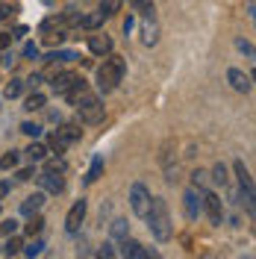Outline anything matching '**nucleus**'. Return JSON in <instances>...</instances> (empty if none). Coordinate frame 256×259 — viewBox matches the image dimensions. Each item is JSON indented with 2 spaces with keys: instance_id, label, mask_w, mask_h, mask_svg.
Masks as SVG:
<instances>
[{
  "instance_id": "obj_45",
  "label": "nucleus",
  "mask_w": 256,
  "mask_h": 259,
  "mask_svg": "<svg viewBox=\"0 0 256 259\" xmlns=\"http://www.w3.org/2000/svg\"><path fill=\"white\" fill-rule=\"evenodd\" d=\"M9 189H12V186H9V183H0V200H3V197H6V194H9Z\"/></svg>"
},
{
  "instance_id": "obj_38",
  "label": "nucleus",
  "mask_w": 256,
  "mask_h": 259,
  "mask_svg": "<svg viewBox=\"0 0 256 259\" xmlns=\"http://www.w3.org/2000/svg\"><path fill=\"white\" fill-rule=\"evenodd\" d=\"M15 12H18V9L12 6V3H0V21H9Z\"/></svg>"
},
{
  "instance_id": "obj_3",
  "label": "nucleus",
  "mask_w": 256,
  "mask_h": 259,
  "mask_svg": "<svg viewBox=\"0 0 256 259\" xmlns=\"http://www.w3.org/2000/svg\"><path fill=\"white\" fill-rule=\"evenodd\" d=\"M77 112H80L82 124H97V121H103V100L97 95H86L77 103Z\"/></svg>"
},
{
  "instance_id": "obj_5",
  "label": "nucleus",
  "mask_w": 256,
  "mask_h": 259,
  "mask_svg": "<svg viewBox=\"0 0 256 259\" xmlns=\"http://www.w3.org/2000/svg\"><path fill=\"white\" fill-rule=\"evenodd\" d=\"M200 203H203L206 215L212 218V224H221V218H224V203H221V197L215 192H209V189H203V192H200Z\"/></svg>"
},
{
  "instance_id": "obj_1",
  "label": "nucleus",
  "mask_w": 256,
  "mask_h": 259,
  "mask_svg": "<svg viewBox=\"0 0 256 259\" xmlns=\"http://www.w3.org/2000/svg\"><path fill=\"white\" fill-rule=\"evenodd\" d=\"M147 227L153 233L156 242H168L171 233H174V224H171V215H168V203L162 197H150V206H147Z\"/></svg>"
},
{
  "instance_id": "obj_17",
  "label": "nucleus",
  "mask_w": 256,
  "mask_h": 259,
  "mask_svg": "<svg viewBox=\"0 0 256 259\" xmlns=\"http://www.w3.org/2000/svg\"><path fill=\"white\" fill-rule=\"evenodd\" d=\"M103 21H106V15L97 9V12H92V15H82V18H80V27H82V30H89V32H95L97 27L103 24Z\"/></svg>"
},
{
  "instance_id": "obj_25",
  "label": "nucleus",
  "mask_w": 256,
  "mask_h": 259,
  "mask_svg": "<svg viewBox=\"0 0 256 259\" xmlns=\"http://www.w3.org/2000/svg\"><path fill=\"white\" fill-rule=\"evenodd\" d=\"M21 247H24V242L12 233V236H9V242H6V247H3V253H6V256H15V253H21Z\"/></svg>"
},
{
  "instance_id": "obj_7",
  "label": "nucleus",
  "mask_w": 256,
  "mask_h": 259,
  "mask_svg": "<svg viewBox=\"0 0 256 259\" xmlns=\"http://www.w3.org/2000/svg\"><path fill=\"white\" fill-rule=\"evenodd\" d=\"M200 192H203V189H186V194H183V209H186V215H189V218H197V215H200V212H203V203H200Z\"/></svg>"
},
{
  "instance_id": "obj_36",
  "label": "nucleus",
  "mask_w": 256,
  "mask_h": 259,
  "mask_svg": "<svg viewBox=\"0 0 256 259\" xmlns=\"http://www.w3.org/2000/svg\"><path fill=\"white\" fill-rule=\"evenodd\" d=\"M12 233H18V221L15 218H6V221L0 224V236H12Z\"/></svg>"
},
{
  "instance_id": "obj_14",
  "label": "nucleus",
  "mask_w": 256,
  "mask_h": 259,
  "mask_svg": "<svg viewBox=\"0 0 256 259\" xmlns=\"http://www.w3.org/2000/svg\"><path fill=\"white\" fill-rule=\"evenodd\" d=\"M86 95H89V85H86V80L80 77V80H77L74 85H71V89H68V92H65V100H68L71 106H77V103H80Z\"/></svg>"
},
{
  "instance_id": "obj_4",
  "label": "nucleus",
  "mask_w": 256,
  "mask_h": 259,
  "mask_svg": "<svg viewBox=\"0 0 256 259\" xmlns=\"http://www.w3.org/2000/svg\"><path fill=\"white\" fill-rule=\"evenodd\" d=\"M147 206H150V189L144 183H133V189H130V209L136 212L139 218H144Z\"/></svg>"
},
{
  "instance_id": "obj_37",
  "label": "nucleus",
  "mask_w": 256,
  "mask_h": 259,
  "mask_svg": "<svg viewBox=\"0 0 256 259\" xmlns=\"http://www.w3.org/2000/svg\"><path fill=\"white\" fill-rule=\"evenodd\" d=\"M112 239H127V221H112Z\"/></svg>"
},
{
  "instance_id": "obj_16",
  "label": "nucleus",
  "mask_w": 256,
  "mask_h": 259,
  "mask_svg": "<svg viewBox=\"0 0 256 259\" xmlns=\"http://www.w3.org/2000/svg\"><path fill=\"white\" fill-rule=\"evenodd\" d=\"M80 18H82V12L77 9V6H68L56 21H59V27H80Z\"/></svg>"
},
{
  "instance_id": "obj_46",
  "label": "nucleus",
  "mask_w": 256,
  "mask_h": 259,
  "mask_svg": "<svg viewBox=\"0 0 256 259\" xmlns=\"http://www.w3.org/2000/svg\"><path fill=\"white\" fill-rule=\"evenodd\" d=\"M0 256H3V247H0Z\"/></svg>"
},
{
  "instance_id": "obj_31",
  "label": "nucleus",
  "mask_w": 256,
  "mask_h": 259,
  "mask_svg": "<svg viewBox=\"0 0 256 259\" xmlns=\"http://www.w3.org/2000/svg\"><path fill=\"white\" fill-rule=\"evenodd\" d=\"M121 3H124V0H103V3H100V12L109 18V15H115V12L121 9Z\"/></svg>"
},
{
  "instance_id": "obj_30",
  "label": "nucleus",
  "mask_w": 256,
  "mask_h": 259,
  "mask_svg": "<svg viewBox=\"0 0 256 259\" xmlns=\"http://www.w3.org/2000/svg\"><path fill=\"white\" fill-rule=\"evenodd\" d=\"M21 250H24V256H38V253L45 250V242H41V239H32V242L27 244V247H21Z\"/></svg>"
},
{
  "instance_id": "obj_9",
  "label": "nucleus",
  "mask_w": 256,
  "mask_h": 259,
  "mask_svg": "<svg viewBox=\"0 0 256 259\" xmlns=\"http://www.w3.org/2000/svg\"><path fill=\"white\" fill-rule=\"evenodd\" d=\"M77 80H80V77H77L74 71H56V74H53V80H50V85H53V92H56V95H65V92H68Z\"/></svg>"
},
{
  "instance_id": "obj_8",
  "label": "nucleus",
  "mask_w": 256,
  "mask_h": 259,
  "mask_svg": "<svg viewBox=\"0 0 256 259\" xmlns=\"http://www.w3.org/2000/svg\"><path fill=\"white\" fill-rule=\"evenodd\" d=\"M38 186H41L45 194H62L65 180H62V174H56V171H45V174H38Z\"/></svg>"
},
{
  "instance_id": "obj_42",
  "label": "nucleus",
  "mask_w": 256,
  "mask_h": 259,
  "mask_svg": "<svg viewBox=\"0 0 256 259\" xmlns=\"http://www.w3.org/2000/svg\"><path fill=\"white\" fill-rule=\"evenodd\" d=\"M239 50H241V53H247V56H253V45H250V41H244V38L239 41Z\"/></svg>"
},
{
  "instance_id": "obj_24",
  "label": "nucleus",
  "mask_w": 256,
  "mask_h": 259,
  "mask_svg": "<svg viewBox=\"0 0 256 259\" xmlns=\"http://www.w3.org/2000/svg\"><path fill=\"white\" fill-rule=\"evenodd\" d=\"M45 59H48V62H71V59H77V53H71V50H53Z\"/></svg>"
},
{
  "instance_id": "obj_26",
  "label": "nucleus",
  "mask_w": 256,
  "mask_h": 259,
  "mask_svg": "<svg viewBox=\"0 0 256 259\" xmlns=\"http://www.w3.org/2000/svg\"><path fill=\"white\" fill-rule=\"evenodd\" d=\"M32 221L30 224H27V236H38V233H41V227H45V218H41V215H38V212H35V215H30Z\"/></svg>"
},
{
  "instance_id": "obj_13",
  "label": "nucleus",
  "mask_w": 256,
  "mask_h": 259,
  "mask_svg": "<svg viewBox=\"0 0 256 259\" xmlns=\"http://www.w3.org/2000/svg\"><path fill=\"white\" fill-rule=\"evenodd\" d=\"M82 130L77 127V124H62V127L56 130V139L59 142H65V145H74V142H80Z\"/></svg>"
},
{
  "instance_id": "obj_22",
  "label": "nucleus",
  "mask_w": 256,
  "mask_h": 259,
  "mask_svg": "<svg viewBox=\"0 0 256 259\" xmlns=\"http://www.w3.org/2000/svg\"><path fill=\"white\" fill-rule=\"evenodd\" d=\"M212 183H218V186H227V183H230V174H227V165L224 162H218V165H215V168H212Z\"/></svg>"
},
{
  "instance_id": "obj_43",
  "label": "nucleus",
  "mask_w": 256,
  "mask_h": 259,
  "mask_svg": "<svg viewBox=\"0 0 256 259\" xmlns=\"http://www.w3.org/2000/svg\"><path fill=\"white\" fill-rule=\"evenodd\" d=\"M24 56H27V59H35V56H38V48H35V45H27V48H24Z\"/></svg>"
},
{
  "instance_id": "obj_20",
  "label": "nucleus",
  "mask_w": 256,
  "mask_h": 259,
  "mask_svg": "<svg viewBox=\"0 0 256 259\" xmlns=\"http://www.w3.org/2000/svg\"><path fill=\"white\" fill-rule=\"evenodd\" d=\"M24 153H27V159H30V162H41L45 156H48V147H45V145H38V142H32V145L27 147Z\"/></svg>"
},
{
  "instance_id": "obj_19",
  "label": "nucleus",
  "mask_w": 256,
  "mask_h": 259,
  "mask_svg": "<svg viewBox=\"0 0 256 259\" xmlns=\"http://www.w3.org/2000/svg\"><path fill=\"white\" fill-rule=\"evenodd\" d=\"M24 109H27V112H38V109H45V95H41V92H32V95L24 100Z\"/></svg>"
},
{
  "instance_id": "obj_35",
  "label": "nucleus",
  "mask_w": 256,
  "mask_h": 259,
  "mask_svg": "<svg viewBox=\"0 0 256 259\" xmlns=\"http://www.w3.org/2000/svg\"><path fill=\"white\" fill-rule=\"evenodd\" d=\"M48 147H50V150H56V153H65V150H68V145L56 139V133H50V136H48Z\"/></svg>"
},
{
  "instance_id": "obj_23",
  "label": "nucleus",
  "mask_w": 256,
  "mask_h": 259,
  "mask_svg": "<svg viewBox=\"0 0 256 259\" xmlns=\"http://www.w3.org/2000/svg\"><path fill=\"white\" fill-rule=\"evenodd\" d=\"M233 168H236V177H239L241 186H253V180H250V171L244 168V162L236 159V162H233Z\"/></svg>"
},
{
  "instance_id": "obj_2",
  "label": "nucleus",
  "mask_w": 256,
  "mask_h": 259,
  "mask_svg": "<svg viewBox=\"0 0 256 259\" xmlns=\"http://www.w3.org/2000/svg\"><path fill=\"white\" fill-rule=\"evenodd\" d=\"M124 74H127V62L121 59V56H109L106 62L97 68V89L103 92V95H109L115 92L121 80H124Z\"/></svg>"
},
{
  "instance_id": "obj_12",
  "label": "nucleus",
  "mask_w": 256,
  "mask_h": 259,
  "mask_svg": "<svg viewBox=\"0 0 256 259\" xmlns=\"http://www.w3.org/2000/svg\"><path fill=\"white\" fill-rule=\"evenodd\" d=\"M41 206H45V192H35L21 203V215L30 218V215H35V212H41Z\"/></svg>"
},
{
  "instance_id": "obj_41",
  "label": "nucleus",
  "mask_w": 256,
  "mask_h": 259,
  "mask_svg": "<svg viewBox=\"0 0 256 259\" xmlns=\"http://www.w3.org/2000/svg\"><path fill=\"white\" fill-rule=\"evenodd\" d=\"M9 45H12V35L9 32H0V50H9Z\"/></svg>"
},
{
  "instance_id": "obj_11",
  "label": "nucleus",
  "mask_w": 256,
  "mask_h": 259,
  "mask_svg": "<svg viewBox=\"0 0 256 259\" xmlns=\"http://www.w3.org/2000/svg\"><path fill=\"white\" fill-rule=\"evenodd\" d=\"M89 50H92L95 56H109V53H112V38H109V35H92V38H89Z\"/></svg>"
},
{
  "instance_id": "obj_27",
  "label": "nucleus",
  "mask_w": 256,
  "mask_h": 259,
  "mask_svg": "<svg viewBox=\"0 0 256 259\" xmlns=\"http://www.w3.org/2000/svg\"><path fill=\"white\" fill-rule=\"evenodd\" d=\"M100 171H103V156H95L92 168H89V174H86V183H95V180L100 177Z\"/></svg>"
},
{
  "instance_id": "obj_18",
  "label": "nucleus",
  "mask_w": 256,
  "mask_h": 259,
  "mask_svg": "<svg viewBox=\"0 0 256 259\" xmlns=\"http://www.w3.org/2000/svg\"><path fill=\"white\" fill-rule=\"evenodd\" d=\"M133 3V12L142 18H153V0H130Z\"/></svg>"
},
{
  "instance_id": "obj_33",
  "label": "nucleus",
  "mask_w": 256,
  "mask_h": 259,
  "mask_svg": "<svg viewBox=\"0 0 256 259\" xmlns=\"http://www.w3.org/2000/svg\"><path fill=\"white\" fill-rule=\"evenodd\" d=\"M45 171H56V174H65V162L62 159H48V156H45Z\"/></svg>"
},
{
  "instance_id": "obj_34",
  "label": "nucleus",
  "mask_w": 256,
  "mask_h": 259,
  "mask_svg": "<svg viewBox=\"0 0 256 259\" xmlns=\"http://www.w3.org/2000/svg\"><path fill=\"white\" fill-rule=\"evenodd\" d=\"M192 183H194V189H206L209 174H206V171H200V168H197V171L192 174Z\"/></svg>"
},
{
  "instance_id": "obj_10",
  "label": "nucleus",
  "mask_w": 256,
  "mask_h": 259,
  "mask_svg": "<svg viewBox=\"0 0 256 259\" xmlns=\"http://www.w3.org/2000/svg\"><path fill=\"white\" fill-rule=\"evenodd\" d=\"M227 80H230V85H233L236 92H241V95H247V92L253 89L250 77H247L244 71H239V68H230V71H227Z\"/></svg>"
},
{
  "instance_id": "obj_40",
  "label": "nucleus",
  "mask_w": 256,
  "mask_h": 259,
  "mask_svg": "<svg viewBox=\"0 0 256 259\" xmlns=\"http://www.w3.org/2000/svg\"><path fill=\"white\" fill-rule=\"evenodd\" d=\"M32 177H35V168H32V165H30V168H21V171H18V180H21V183H27V180H32Z\"/></svg>"
},
{
  "instance_id": "obj_6",
  "label": "nucleus",
  "mask_w": 256,
  "mask_h": 259,
  "mask_svg": "<svg viewBox=\"0 0 256 259\" xmlns=\"http://www.w3.org/2000/svg\"><path fill=\"white\" fill-rule=\"evenodd\" d=\"M86 212H89V203H86L82 197L71 206V209H68V215H65V230H68L71 236H77V233H80V224L86 221Z\"/></svg>"
},
{
  "instance_id": "obj_39",
  "label": "nucleus",
  "mask_w": 256,
  "mask_h": 259,
  "mask_svg": "<svg viewBox=\"0 0 256 259\" xmlns=\"http://www.w3.org/2000/svg\"><path fill=\"white\" fill-rule=\"evenodd\" d=\"M100 256H118V250H115V242L109 239V242H103V247H100Z\"/></svg>"
},
{
  "instance_id": "obj_15",
  "label": "nucleus",
  "mask_w": 256,
  "mask_h": 259,
  "mask_svg": "<svg viewBox=\"0 0 256 259\" xmlns=\"http://www.w3.org/2000/svg\"><path fill=\"white\" fill-rule=\"evenodd\" d=\"M121 256H130V259H147L150 256V250H144L139 242H127V239H121Z\"/></svg>"
},
{
  "instance_id": "obj_32",
  "label": "nucleus",
  "mask_w": 256,
  "mask_h": 259,
  "mask_svg": "<svg viewBox=\"0 0 256 259\" xmlns=\"http://www.w3.org/2000/svg\"><path fill=\"white\" fill-rule=\"evenodd\" d=\"M21 133H24V136H30V139H38V136H41V124L24 121V124H21Z\"/></svg>"
},
{
  "instance_id": "obj_28",
  "label": "nucleus",
  "mask_w": 256,
  "mask_h": 259,
  "mask_svg": "<svg viewBox=\"0 0 256 259\" xmlns=\"http://www.w3.org/2000/svg\"><path fill=\"white\" fill-rule=\"evenodd\" d=\"M15 165H18V150H9V153L0 156V171H9V168H15Z\"/></svg>"
},
{
  "instance_id": "obj_21",
  "label": "nucleus",
  "mask_w": 256,
  "mask_h": 259,
  "mask_svg": "<svg viewBox=\"0 0 256 259\" xmlns=\"http://www.w3.org/2000/svg\"><path fill=\"white\" fill-rule=\"evenodd\" d=\"M142 41H144V45H147V48H153V45L159 41V27L153 24V18H150V24L144 27V38H142Z\"/></svg>"
},
{
  "instance_id": "obj_29",
  "label": "nucleus",
  "mask_w": 256,
  "mask_h": 259,
  "mask_svg": "<svg viewBox=\"0 0 256 259\" xmlns=\"http://www.w3.org/2000/svg\"><path fill=\"white\" fill-rule=\"evenodd\" d=\"M21 92H24V80H9V82H6V92H3V95L12 100V97H18Z\"/></svg>"
},
{
  "instance_id": "obj_44",
  "label": "nucleus",
  "mask_w": 256,
  "mask_h": 259,
  "mask_svg": "<svg viewBox=\"0 0 256 259\" xmlns=\"http://www.w3.org/2000/svg\"><path fill=\"white\" fill-rule=\"evenodd\" d=\"M38 82H41V74H32L30 80H27V85H30V89H35V85H38Z\"/></svg>"
}]
</instances>
